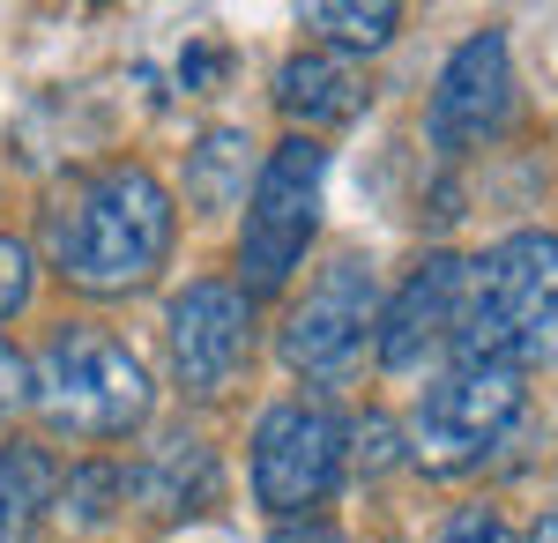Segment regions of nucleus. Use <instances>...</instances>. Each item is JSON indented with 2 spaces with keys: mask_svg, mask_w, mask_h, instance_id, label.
Masks as SVG:
<instances>
[{
  "mask_svg": "<svg viewBox=\"0 0 558 543\" xmlns=\"http://www.w3.org/2000/svg\"><path fill=\"white\" fill-rule=\"evenodd\" d=\"M31 283H38V261L23 239H0V321H15L31 305Z\"/></svg>",
  "mask_w": 558,
  "mask_h": 543,
  "instance_id": "f3484780",
  "label": "nucleus"
},
{
  "mask_svg": "<svg viewBox=\"0 0 558 543\" xmlns=\"http://www.w3.org/2000/svg\"><path fill=\"white\" fill-rule=\"evenodd\" d=\"M52 492H60L52 455L31 447V439H8L0 447V543H31V529L45 521Z\"/></svg>",
  "mask_w": 558,
  "mask_h": 543,
  "instance_id": "ddd939ff",
  "label": "nucleus"
},
{
  "mask_svg": "<svg viewBox=\"0 0 558 543\" xmlns=\"http://www.w3.org/2000/svg\"><path fill=\"white\" fill-rule=\"evenodd\" d=\"M216 447L209 439H194V432H172V439H157L149 455L120 469V492H128L142 514H157V521H179V514H202L216 499Z\"/></svg>",
  "mask_w": 558,
  "mask_h": 543,
  "instance_id": "9b49d317",
  "label": "nucleus"
},
{
  "mask_svg": "<svg viewBox=\"0 0 558 543\" xmlns=\"http://www.w3.org/2000/svg\"><path fill=\"white\" fill-rule=\"evenodd\" d=\"M172 194L149 165H105L68 186V202L52 209V261L60 276L89 298H128L157 283L165 253H172Z\"/></svg>",
  "mask_w": 558,
  "mask_h": 543,
  "instance_id": "f257e3e1",
  "label": "nucleus"
},
{
  "mask_svg": "<svg viewBox=\"0 0 558 543\" xmlns=\"http://www.w3.org/2000/svg\"><path fill=\"white\" fill-rule=\"evenodd\" d=\"M23 402H31V358H23V350H8V342H0V424L15 418V410H23Z\"/></svg>",
  "mask_w": 558,
  "mask_h": 543,
  "instance_id": "aec40b11",
  "label": "nucleus"
},
{
  "mask_svg": "<svg viewBox=\"0 0 558 543\" xmlns=\"http://www.w3.org/2000/svg\"><path fill=\"white\" fill-rule=\"evenodd\" d=\"M223 68H231V52H223V45H186V60H179V83H186V89H209Z\"/></svg>",
  "mask_w": 558,
  "mask_h": 543,
  "instance_id": "412c9836",
  "label": "nucleus"
},
{
  "mask_svg": "<svg viewBox=\"0 0 558 543\" xmlns=\"http://www.w3.org/2000/svg\"><path fill=\"white\" fill-rule=\"evenodd\" d=\"M268 543H350V536L336 529V521H313V514H305V521H283Z\"/></svg>",
  "mask_w": 558,
  "mask_h": 543,
  "instance_id": "4be33fe9",
  "label": "nucleus"
},
{
  "mask_svg": "<svg viewBox=\"0 0 558 543\" xmlns=\"http://www.w3.org/2000/svg\"><path fill=\"white\" fill-rule=\"evenodd\" d=\"M276 105L305 126H343V120L365 112V83H357V68L336 60V52H299V60L276 68Z\"/></svg>",
  "mask_w": 558,
  "mask_h": 543,
  "instance_id": "f8f14e48",
  "label": "nucleus"
},
{
  "mask_svg": "<svg viewBox=\"0 0 558 543\" xmlns=\"http://www.w3.org/2000/svg\"><path fill=\"white\" fill-rule=\"evenodd\" d=\"M514 120V60H507V31H470L447 52L439 89H432V149L439 157H470L484 142H499Z\"/></svg>",
  "mask_w": 558,
  "mask_h": 543,
  "instance_id": "6e6552de",
  "label": "nucleus"
},
{
  "mask_svg": "<svg viewBox=\"0 0 558 543\" xmlns=\"http://www.w3.org/2000/svg\"><path fill=\"white\" fill-rule=\"evenodd\" d=\"M462 291H470V261L462 253H425L402 291L380 305V365L387 373H425L439 350H454V328H462Z\"/></svg>",
  "mask_w": 558,
  "mask_h": 543,
  "instance_id": "9d476101",
  "label": "nucleus"
},
{
  "mask_svg": "<svg viewBox=\"0 0 558 543\" xmlns=\"http://www.w3.org/2000/svg\"><path fill=\"white\" fill-rule=\"evenodd\" d=\"M529 543H558V521H544V529H536V536H529Z\"/></svg>",
  "mask_w": 558,
  "mask_h": 543,
  "instance_id": "5701e85b",
  "label": "nucleus"
},
{
  "mask_svg": "<svg viewBox=\"0 0 558 543\" xmlns=\"http://www.w3.org/2000/svg\"><path fill=\"white\" fill-rule=\"evenodd\" d=\"M305 31H320L328 45H343V52H387L395 31H402V8H305L299 15Z\"/></svg>",
  "mask_w": 558,
  "mask_h": 543,
  "instance_id": "2eb2a0df",
  "label": "nucleus"
},
{
  "mask_svg": "<svg viewBox=\"0 0 558 543\" xmlns=\"http://www.w3.org/2000/svg\"><path fill=\"white\" fill-rule=\"evenodd\" d=\"M246 165H254L246 126H209V134L194 142V157H186V202L202 216L231 209V202L246 194Z\"/></svg>",
  "mask_w": 558,
  "mask_h": 543,
  "instance_id": "4468645a",
  "label": "nucleus"
},
{
  "mask_svg": "<svg viewBox=\"0 0 558 543\" xmlns=\"http://www.w3.org/2000/svg\"><path fill=\"white\" fill-rule=\"evenodd\" d=\"M31 402L60 439H128L149 424V373L120 335L68 321L45 335L38 365H31Z\"/></svg>",
  "mask_w": 558,
  "mask_h": 543,
  "instance_id": "7ed1b4c3",
  "label": "nucleus"
},
{
  "mask_svg": "<svg viewBox=\"0 0 558 543\" xmlns=\"http://www.w3.org/2000/svg\"><path fill=\"white\" fill-rule=\"evenodd\" d=\"M343 424L320 402H276L254 432V499L276 521H305L343 476Z\"/></svg>",
  "mask_w": 558,
  "mask_h": 543,
  "instance_id": "423d86ee",
  "label": "nucleus"
},
{
  "mask_svg": "<svg viewBox=\"0 0 558 543\" xmlns=\"http://www.w3.org/2000/svg\"><path fill=\"white\" fill-rule=\"evenodd\" d=\"M439 543H521L492 506H462V514H447V529H439Z\"/></svg>",
  "mask_w": 558,
  "mask_h": 543,
  "instance_id": "6ab92c4d",
  "label": "nucleus"
},
{
  "mask_svg": "<svg viewBox=\"0 0 558 543\" xmlns=\"http://www.w3.org/2000/svg\"><path fill=\"white\" fill-rule=\"evenodd\" d=\"M320 179H328V149L313 134H291L268 149L246 194V231H239V291L276 298L299 276L305 246L320 231Z\"/></svg>",
  "mask_w": 558,
  "mask_h": 543,
  "instance_id": "20e7f679",
  "label": "nucleus"
},
{
  "mask_svg": "<svg viewBox=\"0 0 558 543\" xmlns=\"http://www.w3.org/2000/svg\"><path fill=\"white\" fill-rule=\"evenodd\" d=\"M60 499L75 506V521H105V514H112V499L128 506V492H120V469H105V461H89V469H68V484H60Z\"/></svg>",
  "mask_w": 558,
  "mask_h": 543,
  "instance_id": "dca6fc26",
  "label": "nucleus"
},
{
  "mask_svg": "<svg viewBox=\"0 0 558 543\" xmlns=\"http://www.w3.org/2000/svg\"><path fill=\"white\" fill-rule=\"evenodd\" d=\"M165 328H172L179 387L209 402V395H223L231 379L246 373V358H254V298L239 291V283H223V276H194V283L172 298Z\"/></svg>",
  "mask_w": 558,
  "mask_h": 543,
  "instance_id": "1a4fd4ad",
  "label": "nucleus"
},
{
  "mask_svg": "<svg viewBox=\"0 0 558 543\" xmlns=\"http://www.w3.org/2000/svg\"><path fill=\"white\" fill-rule=\"evenodd\" d=\"M373 321H380L373 268H365V261H336V268H320V283L291 305V321H283V365L299 379L336 387V379L357 373Z\"/></svg>",
  "mask_w": 558,
  "mask_h": 543,
  "instance_id": "0eeeda50",
  "label": "nucleus"
},
{
  "mask_svg": "<svg viewBox=\"0 0 558 543\" xmlns=\"http://www.w3.org/2000/svg\"><path fill=\"white\" fill-rule=\"evenodd\" d=\"M462 365H558V239L551 231H514L470 261L462 291V328H454Z\"/></svg>",
  "mask_w": 558,
  "mask_h": 543,
  "instance_id": "f03ea898",
  "label": "nucleus"
},
{
  "mask_svg": "<svg viewBox=\"0 0 558 543\" xmlns=\"http://www.w3.org/2000/svg\"><path fill=\"white\" fill-rule=\"evenodd\" d=\"M343 439H357V447H343V455H357L365 469H387V461H402V432H395L387 418H357Z\"/></svg>",
  "mask_w": 558,
  "mask_h": 543,
  "instance_id": "a211bd4d",
  "label": "nucleus"
},
{
  "mask_svg": "<svg viewBox=\"0 0 558 543\" xmlns=\"http://www.w3.org/2000/svg\"><path fill=\"white\" fill-rule=\"evenodd\" d=\"M529 418V387L507 365H454L432 379L410 410V461L432 476H462L476 461H492Z\"/></svg>",
  "mask_w": 558,
  "mask_h": 543,
  "instance_id": "39448f33",
  "label": "nucleus"
}]
</instances>
